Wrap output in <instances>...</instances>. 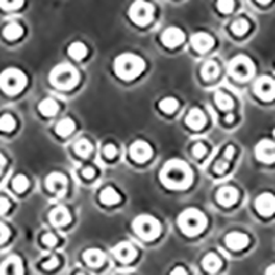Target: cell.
Listing matches in <instances>:
<instances>
[{
  "label": "cell",
  "instance_id": "obj_1",
  "mask_svg": "<svg viewBox=\"0 0 275 275\" xmlns=\"http://www.w3.org/2000/svg\"><path fill=\"white\" fill-rule=\"evenodd\" d=\"M160 179L168 189L185 190L193 183L194 173L186 161L173 158L165 163L160 173Z\"/></svg>",
  "mask_w": 275,
  "mask_h": 275
},
{
  "label": "cell",
  "instance_id": "obj_2",
  "mask_svg": "<svg viewBox=\"0 0 275 275\" xmlns=\"http://www.w3.org/2000/svg\"><path fill=\"white\" fill-rule=\"evenodd\" d=\"M146 68V62L139 55L132 54V53H124L118 55L114 61V72L122 80H134L136 77L142 74Z\"/></svg>",
  "mask_w": 275,
  "mask_h": 275
},
{
  "label": "cell",
  "instance_id": "obj_3",
  "mask_svg": "<svg viewBox=\"0 0 275 275\" xmlns=\"http://www.w3.org/2000/svg\"><path fill=\"white\" fill-rule=\"evenodd\" d=\"M178 224L186 235H197L207 227V216L197 208H187L178 217Z\"/></svg>",
  "mask_w": 275,
  "mask_h": 275
},
{
  "label": "cell",
  "instance_id": "obj_4",
  "mask_svg": "<svg viewBox=\"0 0 275 275\" xmlns=\"http://www.w3.org/2000/svg\"><path fill=\"white\" fill-rule=\"evenodd\" d=\"M50 82L61 90H72L80 82V73L70 63H61L50 73Z\"/></svg>",
  "mask_w": 275,
  "mask_h": 275
},
{
  "label": "cell",
  "instance_id": "obj_5",
  "mask_svg": "<svg viewBox=\"0 0 275 275\" xmlns=\"http://www.w3.org/2000/svg\"><path fill=\"white\" fill-rule=\"evenodd\" d=\"M27 74L15 68L6 69L0 73V88L9 95H17L27 87Z\"/></svg>",
  "mask_w": 275,
  "mask_h": 275
},
{
  "label": "cell",
  "instance_id": "obj_6",
  "mask_svg": "<svg viewBox=\"0 0 275 275\" xmlns=\"http://www.w3.org/2000/svg\"><path fill=\"white\" fill-rule=\"evenodd\" d=\"M136 234L144 241H153L161 234V223L152 215H140L132 221Z\"/></svg>",
  "mask_w": 275,
  "mask_h": 275
},
{
  "label": "cell",
  "instance_id": "obj_7",
  "mask_svg": "<svg viewBox=\"0 0 275 275\" xmlns=\"http://www.w3.org/2000/svg\"><path fill=\"white\" fill-rule=\"evenodd\" d=\"M229 72L238 82H246L255 74V63L246 55H237L231 59Z\"/></svg>",
  "mask_w": 275,
  "mask_h": 275
},
{
  "label": "cell",
  "instance_id": "obj_8",
  "mask_svg": "<svg viewBox=\"0 0 275 275\" xmlns=\"http://www.w3.org/2000/svg\"><path fill=\"white\" fill-rule=\"evenodd\" d=\"M130 18L139 27H144L153 21L154 7L152 3L146 0H135L130 7Z\"/></svg>",
  "mask_w": 275,
  "mask_h": 275
},
{
  "label": "cell",
  "instance_id": "obj_9",
  "mask_svg": "<svg viewBox=\"0 0 275 275\" xmlns=\"http://www.w3.org/2000/svg\"><path fill=\"white\" fill-rule=\"evenodd\" d=\"M255 94L263 101H272L275 99V80L271 77L263 76L255 83Z\"/></svg>",
  "mask_w": 275,
  "mask_h": 275
},
{
  "label": "cell",
  "instance_id": "obj_10",
  "mask_svg": "<svg viewBox=\"0 0 275 275\" xmlns=\"http://www.w3.org/2000/svg\"><path fill=\"white\" fill-rule=\"evenodd\" d=\"M45 186H47L48 191L55 194L57 197H63L68 189V179L61 172H53L47 176Z\"/></svg>",
  "mask_w": 275,
  "mask_h": 275
},
{
  "label": "cell",
  "instance_id": "obj_11",
  "mask_svg": "<svg viewBox=\"0 0 275 275\" xmlns=\"http://www.w3.org/2000/svg\"><path fill=\"white\" fill-rule=\"evenodd\" d=\"M130 156L136 163H146L153 156V149L144 140H135L130 147Z\"/></svg>",
  "mask_w": 275,
  "mask_h": 275
},
{
  "label": "cell",
  "instance_id": "obj_12",
  "mask_svg": "<svg viewBox=\"0 0 275 275\" xmlns=\"http://www.w3.org/2000/svg\"><path fill=\"white\" fill-rule=\"evenodd\" d=\"M255 154L257 160L262 163L271 164L275 161V142L270 139H263L256 144L255 147Z\"/></svg>",
  "mask_w": 275,
  "mask_h": 275
},
{
  "label": "cell",
  "instance_id": "obj_13",
  "mask_svg": "<svg viewBox=\"0 0 275 275\" xmlns=\"http://www.w3.org/2000/svg\"><path fill=\"white\" fill-rule=\"evenodd\" d=\"M257 212L262 216H271L275 213V195L271 193H263L256 198L255 203Z\"/></svg>",
  "mask_w": 275,
  "mask_h": 275
},
{
  "label": "cell",
  "instance_id": "obj_14",
  "mask_svg": "<svg viewBox=\"0 0 275 275\" xmlns=\"http://www.w3.org/2000/svg\"><path fill=\"white\" fill-rule=\"evenodd\" d=\"M191 45L193 48L199 54H204V53H208L211 50L215 44V40L213 37L209 35V33H205V32H197L191 36Z\"/></svg>",
  "mask_w": 275,
  "mask_h": 275
},
{
  "label": "cell",
  "instance_id": "obj_15",
  "mask_svg": "<svg viewBox=\"0 0 275 275\" xmlns=\"http://www.w3.org/2000/svg\"><path fill=\"white\" fill-rule=\"evenodd\" d=\"M161 41H163L164 45H167L169 48H173V47H178L185 41V33H183L182 29L176 27L167 28L161 35Z\"/></svg>",
  "mask_w": 275,
  "mask_h": 275
},
{
  "label": "cell",
  "instance_id": "obj_16",
  "mask_svg": "<svg viewBox=\"0 0 275 275\" xmlns=\"http://www.w3.org/2000/svg\"><path fill=\"white\" fill-rule=\"evenodd\" d=\"M216 199L223 207H231L238 201V191L233 186H224L217 191Z\"/></svg>",
  "mask_w": 275,
  "mask_h": 275
},
{
  "label": "cell",
  "instance_id": "obj_17",
  "mask_svg": "<svg viewBox=\"0 0 275 275\" xmlns=\"http://www.w3.org/2000/svg\"><path fill=\"white\" fill-rule=\"evenodd\" d=\"M22 262L18 256H10L0 266V275H22Z\"/></svg>",
  "mask_w": 275,
  "mask_h": 275
},
{
  "label": "cell",
  "instance_id": "obj_18",
  "mask_svg": "<svg viewBox=\"0 0 275 275\" xmlns=\"http://www.w3.org/2000/svg\"><path fill=\"white\" fill-rule=\"evenodd\" d=\"M186 124L187 127H190L191 130H195V131H199L203 130L205 124H207V117L201 109L198 108H193L187 113L186 116Z\"/></svg>",
  "mask_w": 275,
  "mask_h": 275
},
{
  "label": "cell",
  "instance_id": "obj_19",
  "mask_svg": "<svg viewBox=\"0 0 275 275\" xmlns=\"http://www.w3.org/2000/svg\"><path fill=\"white\" fill-rule=\"evenodd\" d=\"M226 245L233 251H241L248 246L249 244V237L244 233H239V231H233L226 235Z\"/></svg>",
  "mask_w": 275,
  "mask_h": 275
},
{
  "label": "cell",
  "instance_id": "obj_20",
  "mask_svg": "<svg viewBox=\"0 0 275 275\" xmlns=\"http://www.w3.org/2000/svg\"><path fill=\"white\" fill-rule=\"evenodd\" d=\"M113 255L122 263L132 262L136 257V249L130 242H120L113 249Z\"/></svg>",
  "mask_w": 275,
  "mask_h": 275
},
{
  "label": "cell",
  "instance_id": "obj_21",
  "mask_svg": "<svg viewBox=\"0 0 275 275\" xmlns=\"http://www.w3.org/2000/svg\"><path fill=\"white\" fill-rule=\"evenodd\" d=\"M72 216H70V212L66 207L63 205H58L55 207L53 211L50 212V221L55 227H62V226H66L70 221Z\"/></svg>",
  "mask_w": 275,
  "mask_h": 275
},
{
  "label": "cell",
  "instance_id": "obj_22",
  "mask_svg": "<svg viewBox=\"0 0 275 275\" xmlns=\"http://www.w3.org/2000/svg\"><path fill=\"white\" fill-rule=\"evenodd\" d=\"M83 257L87 264L91 267H101L105 263V253L101 249H87Z\"/></svg>",
  "mask_w": 275,
  "mask_h": 275
},
{
  "label": "cell",
  "instance_id": "obj_23",
  "mask_svg": "<svg viewBox=\"0 0 275 275\" xmlns=\"http://www.w3.org/2000/svg\"><path fill=\"white\" fill-rule=\"evenodd\" d=\"M39 110H40L43 116L53 117V116H55V114L58 113L59 105L54 98H44V99L39 104Z\"/></svg>",
  "mask_w": 275,
  "mask_h": 275
},
{
  "label": "cell",
  "instance_id": "obj_24",
  "mask_svg": "<svg viewBox=\"0 0 275 275\" xmlns=\"http://www.w3.org/2000/svg\"><path fill=\"white\" fill-rule=\"evenodd\" d=\"M99 199L105 205H116V204L121 201V195L113 189V187L108 186V187H105V189L101 191Z\"/></svg>",
  "mask_w": 275,
  "mask_h": 275
},
{
  "label": "cell",
  "instance_id": "obj_25",
  "mask_svg": "<svg viewBox=\"0 0 275 275\" xmlns=\"http://www.w3.org/2000/svg\"><path fill=\"white\" fill-rule=\"evenodd\" d=\"M74 128H76V124H74L72 118L65 117L62 120H59L58 124L55 126V132L59 136H69L74 131Z\"/></svg>",
  "mask_w": 275,
  "mask_h": 275
},
{
  "label": "cell",
  "instance_id": "obj_26",
  "mask_svg": "<svg viewBox=\"0 0 275 275\" xmlns=\"http://www.w3.org/2000/svg\"><path fill=\"white\" fill-rule=\"evenodd\" d=\"M215 102H216L217 108L223 112H230L231 109L234 108V102L231 99V96L223 91H217L215 94Z\"/></svg>",
  "mask_w": 275,
  "mask_h": 275
},
{
  "label": "cell",
  "instance_id": "obj_27",
  "mask_svg": "<svg viewBox=\"0 0 275 275\" xmlns=\"http://www.w3.org/2000/svg\"><path fill=\"white\" fill-rule=\"evenodd\" d=\"M203 266L208 272H216V271L220 270L221 267L220 257L215 255V253H208L207 256L204 257Z\"/></svg>",
  "mask_w": 275,
  "mask_h": 275
},
{
  "label": "cell",
  "instance_id": "obj_28",
  "mask_svg": "<svg viewBox=\"0 0 275 275\" xmlns=\"http://www.w3.org/2000/svg\"><path fill=\"white\" fill-rule=\"evenodd\" d=\"M220 73V69H219V65H217L215 61H208V62L204 63L203 69H201V74L205 80H213L216 79Z\"/></svg>",
  "mask_w": 275,
  "mask_h": 275
},
{
  "label": "cell",
  "instance_id": "obj_29",
  "mask_svg": "<svg viewBox=\"0 0 275 275\" xmlns=\"http://www.w3.org/2000/svg\"><path fill=\"white\" fill-rule=\"evenodd\" d=\"M88 50H87V47L84 43L82 41H74L72 44L69 45L68 48V54L72 57L73 59H76V61H80L87 55Z\"/></svg>",
  "mask_w": 275,
  "mask_h": 275
},
{
  "label": "cell",
  "instance_id": "obj_30",
  "mask_svg": "<svg viewBox=\"0 0 275 275\" xmlns=\"http://www.w3.org/2000/svg\"><path fill=\"white\" fill-rule=\"evenodd\" d=\"M3 35L7 40H17L23 35V29L19 23L11 22L3 29Z\"/></svg>",
  "mask_w": 275,
  "mask_h": 275
},
{
  "label": "cell",
  "instance_id": "obj_31",
  "mask_svg": "<svg viewBox=\"0 0 275 275\" xmlns=\"http://www.w3.org/2000/svg\"><path fill=\"white\" fill-rule=\"evenodd\" d=\"M73 149H74L76 154H79L80 157L86 158L92 153V144H91L90 140L83 138V139L77 140L76 143H74V146H73Z\"/></svg>",
  "mask_w": 275,
  "mask_h": 275
},
{
  "label": "cell",
  "instance_id": "obj_32",
  "mask_svg": "<svg viewBox=\"0 0 275 275\" xmlns=\"http://www.w3.org/2000/svg\"><path fill=\"white\" fill-rule=\"evenodd\" d=\"M178 108H179V101L176 99V98H172V96H167V98H164V99L160 102V109H161L163 112L168 113V114L176 112Z\"/></svg>",
  "mask_w": 275,
  "mask_h": 275
},
{
  "label": "cell",
  "instance_id": "obj_33",
  "mask_svg": "<svg viewBox=\"0 0 275 275\" xmlns=\"http://www.w3.org/2000/svg\"><path fill=\"white\" fill-rule=\"evenodd\" d=\"M15 126H17V122L11 114H3L0 117V131L11 132L15 130Z\"/></svg>",
  "mask_w": 275,
  "mask_h": 275
},
{
  "label": "cell",
  "instance_id": "obj_34",
  "mask_svg": "<svg viewBox=\"0 0 275 275\" xmlns=\"http://www.w3.org/2000/svg\"><path fill=\"white\" fill-rule=\"evenodd\" d=\"M231 31H233V33L237 35V36H242V35H245V33L249 31V22L244 18L235 19L233 25H231Z\"/></svg>",
  "mask_w": 275,
  "mask_h": 275
},
{
  "label": "cell",
  "instance_id": "obj_35",
  "mask_svg": "<svg viewBox=\"0 0 275 275\" xmlns=\"http://www.w3.org/2000/svg\"><path fill=\"white\" fill-rule=\"evenodd\" d=\"M13 187L15 191H18V193H23L25 190L29 187V181H28V178L22 173H19L13 179Z\"/></svg>",
  "mask_w": 275,
  "mask_h": 275
},
{
  "label": "cell",
  "instance_id": "obj_36",
  "mask_svg": "<svg viewBox=\"0 0 275 275\" xmlns=\"http://www.w3.org/2000/svg\"><path fill=\"white\" fill-rule=\"evenodd\" d=\"M217 10L223 14H229L234 10V0H217Z\"/></svg>",
  "mask_w": 275,
  "mask_h": 275
},
{
  "label": "cell",
  "instance_id": "obj_37",
  "mask_svg": "<svg viewBox=\"0 0 275 275\" xmlns=\"http://www.w3.org/2000/svg\"><path fill=\"white\" fill-rule=\"evenodd\" d=\"M23 5V0H0V9L17 10Z\"/></svg>",
  "mask_w": 275,
  "mask_h": 275
},
{
  "label": "cell",
  "instance_id": "obj_38",
  "mask_svg": "<svg viewBox=\"0 0 275 275\" xmlns=\"http://www.w3.org/2000/svg\"><path fill=\"white\" fill-rule=\"evenodd\" d=\"M41 241H43V244H44L45 246H50V248H53V246L58 244V238H57L53 233H45V234L43 235Z\"/></svg>",
  "mask_w": 275,
  "mask_h": 275
},
{
  "label": "cell",
  "instance_id": "obj_39",
  "mask_svg": "<svg viewBox=\"0 0 275 275\" xmlns=\"http://www.w3.org/2000/svg\"><path fill=\"white\" fill-rule=\"evenodd\" d=\"M59 264V259L57 256H50V259H47L45 262H43L41 267L44 268V270H54L57 268Z\"/></svg>",
  "mask_w": 275,
  "mask_h": 275
},
{
  "label": "cell",
  "instance_id": "obj_40",
  "mask_svg": "<svg viewBox=\"0 0 275 275\" xmlns=\"http://www.w3.org/2000/svg\"><path fill=\"white\" fill-rule=\"evenodd\" d=\"M229 169V161L227 160H219L216 164H215V167H213V171L216 172V173H219V175H221V173H224L226 171Z\"/></svg>",
  "mask_w": 275,
  "mask_h": 275
},
{
  "label": "cell",
  "instance_id": "obj_41",
  "mask_svg": "<svg viewBox=\"0 0 275 275\" xmlns=\"http://www.w3.org/2000/svg\"><path fill=\"white\" fill-rule=\"evenodd\" d=\"M193 154L197 158H203L205 154H207V147H205V144L204 143H197L194 144L193 147Z\"/></svg>",
  "mask_w": 275,
  "mask_h": 275
},
{
  "label": "cell",
  "instance_id": "obj_42",
  "mask_svg": "<svg viewBox=\"0 0 275 275\" xmlns=\"http://www.w3.org/2000/svg\"><path fill=\"white\" fill-rule=\"evenodd\" d=\"M104 154L108 158H114L116 156H117V147L112 143L106 144V146L104 147Z\"/></svg>",
  "mask_w": 275,
  "mask_h": 275
},
{
  "label": "cell",
  "instance_id": "obj_43",
  "mask_svg": "<svg viewBox=\"0 0 275 275\" xmlns=\"http://www.w3.org/2000/svg\"><path fill=\"white\" fill-rule=\"evenodd\" d=\"M9 237H10L9 227L6 224H3V223H0V244H3Z\"/></svg>",
  "mask_w": 275,
  "mask_h": 275
},
{
  "label": "cell",
  "instance_id": "obj_44",
  "mask_svg": "<svg viewBox=\"0 0 275 275\" xmlns=\"http://www.w3.org/2000/svg\"><path fill=\"white\" fill-rule=\"evenodd\" d=\"M10 209V201L5 197H0V215H5L9 212Z\"/></svg>",
  "mask_w": 275,
  "mask_h": 275
},
{
  "label": "cell",
  "instance_id": "obj_45",
  "mask_svg": "<svg viewBox=\"0 0 275 275\" xmlns=\"http://www.w3.org/2000/svg\"><path fill=\"white\" fill-rule=\"evenodd\" d=\"M234 153H235V149H234V146H227V147H226V150H224V156H223V158H224V160H227V161H230L231 158H233V156H234Z\"/></svg>",
  "mask_w": 275,
  "mask_h": 275
},
{
  "label": "cell",
  "instance_id": "obj_46",
  "mask_svg": "<svg viewBox=\"0 0 275 275\" xmlns=\"http://www.w3.org/2000/svg\"><path fill=\"white\" fill-rule=\"evenodd\" d=\"M83 176L86 178V179H92L95 176V169L92 167H86L83 169Z\"/></svg>",
  "mask_w": 275,
  "mask_h": 275
},
{
  "label": "cell",
  "instance_id": "obj_47",
  "mask_svg": "<svg viewBox=\"0 0 275 275\" xmlns=\"http://www.w3.org/2000/svg\"><path fill=\"white\" fill-rule=\"evenodd\" d=\"M171 275H187V271H186L183 267H175V268L172 270Z\"/></svg>",
  "mask_w": 275,
  "mask_h": 275
},
{
  "label": "cell",
  "instance_id": "obj_48",
  "mask_svg": "<svg viewBox=\"0 0 275 275\" xmlns=\"http://www.w3.org/2000/svg\"><path fill=\"white\" fill-rule=\"evenodd\" d=\"M266 275H275V264H271L266 270Z\"/></svg>",
  "mask_w": 275,
  "mask_h": 275
},
{
  "label": "cell",
  "instance_id": "obj_49",
  "mask_svg": "<svg viewBox=\"0 0 275 275\" xmlns=\"http://www.w3.org/2000/svg\"><path fill=\"white\" fill-rule=\"evenodd\" d=\"M5 165H6V158L0 154V173H2V171H3Z\"/></svg>",
  "mask_w": 275,
  "mask_h": 275
},
{
  "label": "cell",
  "instance_id": "obj_50",
  "mask_svg": "<svg viewBox=\"0 0 275 275\" xmlns=\"http://www.w3.org/2000/svg\"><path fill=\"white\" fill-rule=\"evenodd\" d=\"M224 120H226V122H233V121H234V116H233L231 113H229V114L226 116Z\"/></svg>",
  "mask_w": 275,
  "mask_h": 275
},
{
  "label": "cell",
  "instance_id": "obj_51",
  "mask_svg": "<svg viewBox=\"0 0 275 275\" xmlns=\"http://www.w3.org/2000/svg\"><path fill=\"white\" fill-rule=\"evenodd\" d=\"M257 2H259V3H262V5H268L271 0H257Z\"/></svg>",
  "mask_w": 275,
  "mask_h": 275
},
{
  "label": "cell",
  "instance_id": "obj_52",
  "mask_svg": "<svg viewBox=\"0 0 275 275\" xmlns=\"http://www.w3.org/2000/svg\"><path fill=\"white\" fill-rule=\"evenodd\" d=\"M76 275H86V274H83V272H79V274H76Z\"/></svg>",
  "mask_w": 275,
  "mask_h": 275
},
{
  "label": "cell",
  "instance_id": "obj_53",
  "mask_svg": "<svg viewBox=\"0 0 275 275\" xmlns=\"http://www.w3.org/2000/svg\"><path fill=\"white\" fill-rule=\"evenodd\" d=\"M274 135H275V130H274Z\"/></svg>",
  "mask_w": 275,
  "mask_h": 275
}]
</instances>
